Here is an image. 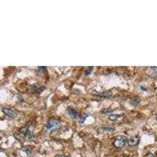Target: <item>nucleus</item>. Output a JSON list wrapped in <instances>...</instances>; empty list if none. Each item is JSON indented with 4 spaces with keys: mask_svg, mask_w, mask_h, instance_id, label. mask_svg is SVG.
Returning a JSON list of instances; mask_svg holds the SVG:
<instances>
[{
    "mask_svg": "<svg viewBox=\"0 0 157 157\" xmlns=\"http://www.w3.org/2000/svg\"><path fill=\"white\" fill-rule=\"evenodd\" d=\"M68 115L71 116V118L72 119H77L78 117V113L76 110L72 107H68Z\"/></svg>",
    "mask_w": 157,
    "mask_h": 157,
    "instance_id": "nucleus-6",
    "label": "nucleus"
},
{
    "mask_svg": "<svg viewBox=\"0 0 157 157\" xmlns=\"http://www.w3.org/2000/svg\"><path fill=\"white\" fill-rule=\"evenodd\" d=\"M3 112H4V114H6V116H10V117H14L17 114L16 111L14 109L11 108H8V107H5L3 108Z\"/></svg>",
    "mask_w": 157,
    "mask_h": 157,
    "instance_id": "nucleus-5",
    "label": "nucleus"
},
{
    "mask_svg": "<svg viewBox=\"0 0 157 157\" xmlns=\"http://www.w3.org/2000/svg\"><path fill=\"white\" fill-rule=\"evenodd\" d=\"M156 119H157V116H156Z\"/></svg>",
    "mask_w": 157,
    "mask_h": 157,
    "instance_id": "nucleus-19",
    "label": "nucleus"
},
{
    "mask_svg": "<svg viewBox=\"0 0 157 157\" xmlns=\"http://www.w3.org/2000/svg\"><path fill=\"white\" fill-rule=\"evenodd\" d=\"M146 157H153V155L152 154H151V153H149L148 155H147V156Z\"/></svg>",
    "mask_w": 157,
    "mask_h": 157,
    "instance_id": "nucleus-18",
    "label": "nucleus"
},
{
    "mask_svg": "<svg viewBox=\"0 0 157 157\" xmlns=\"http://www.w3.org/2000/svg\"><path fill=\"white\" fill-rule=\"evenodd\" d=\"M92 70H93V67H89L88 68H86V69L85 70V74H86V75L90 74V72H92Z\"/></svg>",
    "mask_w": 157,
    "mask_h": 157,
    "instance_id": "nucleus-15",
    "label": "nucleus"
},
{
    "mask_svg": "<svg viewBox=\"0 0 157 157\" xmlns=\"http://www.w3.org/2000/svg\"><path fill=\"white\" fill-rule=\"evenodd\" d=\"M60 124H61V123L59 119H54V118L50 119L46 124V130L48 132H50V131L54 130V129H56L57 127H58Z\"/></svg>",
    "mask_w": 157,
    "mask_h": 157,
    "instance_id": "nucleus-1",
    "label": "nucleus"
},
{
    "mask_svg": "<svg viewBox=\"0 0 157 157\" xmlns=\"http://www.w3.org/2000/svg\"><path fill=\"white\" fill-rule=\"evenodd\" d=\"M113 112V110L112 108H103L101 110V113H104V114H107V113H109V112Z\"/></svg>",
    "mask_w": 157,
    "mask_h": 157,
    "instance_id": "nucleus-13",
    "label": "nucleus"
},
{
    "mask_svg": "<svg viewBox=\"0 0 157 157\" xmlns=\"http://www.w3.org/2000/svg\"><path fill=\"white\" fill-rule=\"evenodd\" d=\"M44 89H45V87L39 85V84H34V85H32V86H31V90H32L36 93H40Z\"/></svg>",
    "mask_w": 157,
    "mask_h": 157,
    "instance_id": "nucleus-7",
    "label": "nucleus"
},
{
    "mask_svg": "<svg viewBox=\"0 0 157 157\" xmlns=\"http://www.w3.org/2000/svg\"><path fill=\"white\" fill-rule=\"evenodd\" d=\"M30 147H25L24 149V152H25L27 154H29L30 152H31V149H29Z\"/></svg>",
    "mask_w": 157,
    "mask_h": 157,
    "instance_id": "nucleus-16",
    "label": "nucleus"
},
{
    "mask_svg": "<svg viewBox=\"0 0 157 157\" xmlns=\"http://www.w3.org/2000/svg\"><path fill=\"white\" fill-rule=\"evenodd\" d=\"M102 130H104V131H109V132H111V131H113V130H114V128H113V127H107V126H105V127H102Z\"/></svg>",
    "mask_w": 157,
    "mask_h": 157,
    "instance_id": "nucleus-14",
    "label": "nucleus"
},
{
    "mask_svg": "<svg viewBox=\"0 0 157 157\" xmlns=\"http://www.w3.org/2000/svg\"><path fill=\"white\" fill-rule=\"evenodd\" d=\"M140 101H141V100H140V98H138L137 97L133 98L130 100V103H131V104H133V105H137V104L140 103Z\"/></svg>",
    "mask_w": 157,
    "mask_h": 157,
    "instance_id": "nucleus-10",
    "label": "nucleus"
},
{
    "mask_svg": "<svg viewBox=\"0 0 157 157\" xmlns=\"http://www.w3.org/2000/svg\"><path fill=\"white\" fill-rule=\"evenodd\" d=\"M127 137L125 136H119L118 137H116L114 141H113V145L116 148H119V149H122L123 148L127 143Z\"/></svg>",
    "mask_w": 157,
    "mask_h": 157,
    "instance_id": "nucleus-2",
    "label": "nucleus"
},
{
    "mask_svg": "<svg viewBox=\"0 0 157 157\" xmlns=\"http://www.w3.org/2000/svg\"><path fill=\"white\" fill-rule=\"evenodd\" d=\"M46 72V68L45 67H39V68H37V73H38L39 75L45 74Z\"/></svg>",
    "mask_w": 157,
    "mask_h": 157,
    "instance_id": "nucleus-11",
    "label": "nucleus"
},
{
    "mask_svg": "<svg viewBox=\"0 0 157 157\" xmlns=\"http://www.w3.org/2000/svg\"><path fill=\"white\" fill-rule=\"evenodd\" d=\"M140 142V137L139 136H134L131 137L130 139H128L127 143L130 146H136L139 144Z\"/></svg>",
    "mask_w": 157,
    "mask_h": 157,
    "instance_id": "nucleus-4",
    "label": "nucleus"
},
{
    "mask_svg": "<svg viewBox=\"0 0 157 157\" xmlns=\"http://www.w3.org/2000/svg\"><path fill=\"white\" fill-rule=\"evenodd\" d=\"M98 95L101 96V98H110V97L112 95V92H110V91H105V92H102V93H99Z\"/></svg>",
    "mask_w": 157,
    "mask_h": 157,
    "instance_id": "nucleus-9",
    "label": "nucleus"
},
{
    "mask_svg": "<svg viewBox=\"0 0 157 157\" xmlns=\"http://www.w3.org/2000/svg\"><path fill=\"white\" fill-rule=\"evenodd\" d=\"M87 117H88V114L83 113L81 116H80V122L81 123H83L85 122V120L87 119Z\"/></svg>",
    "mask_w": 157,
    "mask_h": 157,
    "instance_id": "nucleus-12",
    "label": "nucleus"
},
{
    "mask_svg": "<svg viewBox=\"0 0 157 157\" xmlns=\"http://www.w3.org/2000/svg\"><path fill=\"white\" fill-rule=\"evenodd\" d=\"M123 116V113L118 114V115H116V114H110V115L108 116V119H109L110 120H112V121H116V120H117L119 118L122 117Z\"/></svg>",
    "mask_w": 157,
    "mask_h": 157,
    "instance_id": "nucleus-8",
    "label": "nucleus"
},
{
    "mask_svg": "<svg viewBox=\"0 0 157 157\" xmlns=\"http://www.w3.org/2000/svg\"><path fill=\"white\" fill-rule=\"evenodd\" d=\"M56 157H68V156H67L65 155H57Z\"/></svg>",
    "mask_w": 157,
    "mask_h": 157,
    "instance_id": "nucleus-17",
    "label": "nucleus"
},
{
    "mask_svg": "<svg viewBox=\"0 0 157 157\" xmlns=\"http://www.w3.org/2000/svg\"><path fill=\"white\" fill-rule=\"evenodd\" d=\"M146 74L148 76L155 78L157 77V67H149L146 68Z\"/></svg>",
    "mask_w": 157,
    "mask_h": 157,
    "instance_id": "nucleus-3",
    "label": "nucleus"
}]
</instances>
